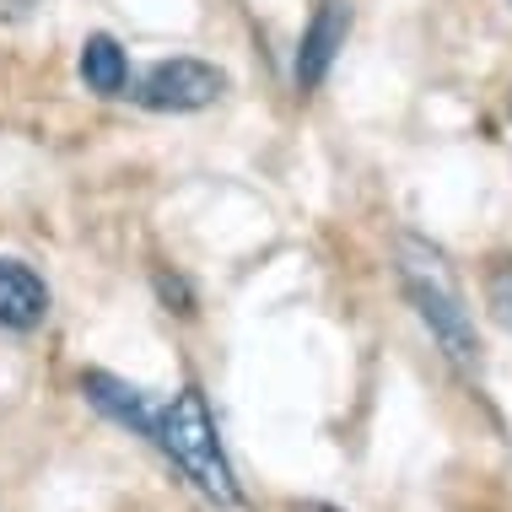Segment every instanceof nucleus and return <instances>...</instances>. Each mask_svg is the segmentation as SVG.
<instances>
[{
	"instance_id": "obj_6",
	"label": "nucleus",
	"mask_w": 512,
	"mask_h": 512,
	"mask_svg": "<svg viewBox=\"0 0 512 512\" xmlns=\"http://www.w3.org/2000/svg\"><path fill=\"white\" fill-rule=\"evenodd\" d=\"M81 394H87L92 405L108 415V421L130 426V432H141V437H157V415H151L146 394H141V389H130L124 378H108V372H87V378H81Z\"/></svg>"
},
{
	"instance_id": "obj_9",
	"label": "nucleus",
	"mask_w": 512,
	"mask_h": 512,
	"mask_svg": "<svg viewBox=\"0 0 512 512\" xmlns=\"http://www.w3.org/2000/svg\"><path fill=\"white\" fill-rule=\"evenodd\" d=\"M292 512H345V507H329V502H292Z\"/></svg>"
},
{
	"instance_id": "obj_1",
	"label": "nucleus",
	"mask_w": 512,
	"mask_h": 512,
	"mask_svg": "<svg viewBox=\"0 0 512 512\" xmlns=\"http://www.w3.org/2000/svg\"><path fill=\"white\" fill-rule=\"evenodd\" d=\"M157 442H162V453L211 496V502H221V507L238 502V486H232V469H227V453H221L211 405H205L200 389L173 394V405L157 415Z\"/></svg>"
},
{
	"instance_id": "obj_4",
	"label": "nucleus",
	"mask_w": 512,
	"mask_h": 512,
	"mask_svg": "<svg viewBox=\"0 0 512 512\" xmlns=\"http://www.w3.org/2000/svg\"><path fill=\"white\" fill-rule=\"evenodd\" d=\"M345 33H351V0H318L308 33H302V49H297V87L302 92H313L329 76L335 54L345 49Z\"/></svg>"
},
{
	"instance_id": "obj_8",
	"label": "nucleus",
	"mask_w": 512,
	"mask_h": 512,
	"mask_svg": "<svg viewBox=\"0 0 512 512\" xmlns=\"http://www.w3.org/2000/svg\"><path fill=\"white\" fill-rule=\"evenodd\" d=\"M486 302H491V318H496V324H502L507 335H512V265H502V270L491 275Z\"/></svg>"
},
{
	"instance_id": "obj_2",
	"label": "nucleus",
	"mask_w": 512,
	"mask_h": 512,
	"mask_svg": "<svg viewBox=\"0 0 512 512\" xmlns=\"http://www.w3.org/2000/svg\"><path fill=\"white\" fill-rule=\"evenodd\" d=\"M405 292L415 302V313L426 318V329L437 335V345L448 351V362H459L464 372L480 367V335L464 313V297L453 286L448 265L421 243H405Z\"/></svg>"
},
{
	"instance_id": "obj_5",
	"label": "nucleus",
	"mask_w": 512,
	"mask_h": 512,
	"mask_svg": "<svg viewBox=\"0 0 512 512\" xmlns=\"http://www.w3.org/2000/svg\"><path fill=\"white\" fill-rule=\"evenodd\" d=\"M49 318V286L22 259H0V324L6 329H38Z\"/></svg>"
},
{
	"instance_id": "obj_3",
	"label": "nucleus",
	"mask_w": 512,
	"mask_h": 512,
	"mask_svg": "<svg viewBox=\"0 0 512 512\" xmlns=\"http://www.w3.org/2000/svg\"><path fill=\"white\" fill-rule=\"evenodd\" d=\"M221 92H227V76H221L216 65L178 54V60L151 65L141 76V92H135V98H141L151 114H195V108H211Z\"/></svg>"
},
{
	"instance_id": "obj_7",
	"label": "nucleus",
	"mask_w": 512,
	"mask_h": 512,
	"mask_svg": "<svg viewBox=\"0 0 512 512\" xmlns=\"http://www.w3.org/2000/svg\"><path fill=\"white\" fill-rule=\"evenodd\" d=\"M81 81H87L98 98H124V87H130V60H124L119 38L92 33L87 44H81Z\"/></svg>"
}]
</instances>
